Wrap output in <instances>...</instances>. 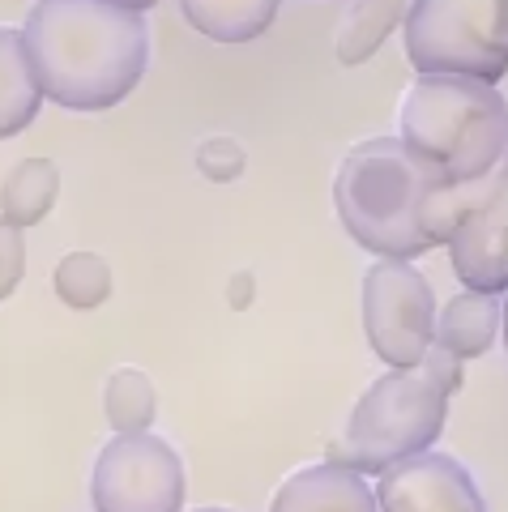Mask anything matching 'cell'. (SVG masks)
Masks as SVG:
<instances>
[{"label":"cell","mask_w":508,"mask_h":512,"mask_svg":"<svg viewBox=\"0 0 508 512\" xmlns=\"http://www.w3.org/2000/svg\"><path fill=\"white\" fill-rule=\"evenodd\" d=\"M103 410H107L111 431H120V436L150 431L154 414H158V397H154L150 376L137 372V367H120V372L107 380V389H103Z\"/></svg>","instance_id":"cell-16"},{"label":"cell","mask_w":508,"mask_h":512,"mask_svg":"<svg viewBox=\"0 0 508 512\" xmlns=\"http://www.w3.org/2000/svg\"><path fill=\"white\" fill-rule=\"evenodd\" d=\"M248 167V154L235 137H205L197 146V171L205 175L210 184H231L240 180Z\"/></svg>","instance_id":"cell-18"},{"label":"cell","mask_w":508,"mask_h":512,"mask_svg":"<svg viewBox=\"0 0 508 512\" xmlns=\"http://www.w3.org/2000/svg\"><path fill=\"white\" fill-rule=\"evenodd\" d=\"M500 338H504V350H508V291H504V325H500Z\"/></svg>","instance_id":"cell-23"},{"label":"cell","mask_w":508,"mask_h":512,"mask_svg":"<svg viewBox=\"0 0 508 512\" xmlns=\"http://www.w3.org/2000/svg\"><path fill=\"white\" fill-rule=\"evenodd\" d=\"M252 291H257V282H252V274H240L231 282V308H248Z\"/></svg>","instance_id":"cell-21"},{"label":"cell","mask_w":508,"mask_h":512,"mask_svg":"<svg viewBox=\"0 0 508 512\" xmlns=\"http://www.w3.org/2000/svg\"><path fill=\"white\" fill-rule=\"evenodd\" d=\"M449 261L466 291H508V158L483 180L479 201L466 210L462 227L449 239Z\"/></svg>","instance_id":"cell-8"},{"label":"cell","mask_w":508,"mask_h":512,"mask_svg":"<svg viewBox=\"0 0 508 512\" xmlns=\"http://www.w3.org/2000/svg\"><path fill=\"white\" fill-rule=\"evenodd\" d=\"M436 291L410 261H376L363 274V333L389 372H415L436 346Z\"/></svg>","instance_id":"cell-6"},{"label":"cell","mask_w":508,"mask_h":512,"mask_svg":"<svg viewBox=\"0 0 508 512\" xmlns=\"http://www.w3.org/2000/svg\"><path fill=\"white\" fill-rule=\"evenodd\" d=\"M39 107H43V86L35 64H30L26 35L0 26V141L18 137L39 116Z\"/></svg>","instance_id":"cell-12"},{"label":"cell","mask_w":508,"mask_h":512,"mask_svg":"<svg viewBox=\"0 0 508 512\" xmlns=\"http://www.w3.org/2000/svg\"><path fill=\"white\" fill-rule=\"evenodd\" d=\"M479 192L483 180H449L398 133L351 146L333 175V205L346 235L380 261H415L432 248H449Z\"/></svg>","instance_id":"cell-1"},{"label":"cell","mask_w":508,"mask_h":512,"mask_svg":"<svg viewBox=\"0 0 508 512\" xmlns=\"http://www.w3.org/2000/svg\"><path fill=\"white\" fill-rule=\"evenodd\" d=\"M56 197H60V167L52 158H22L0 184V214L18 231H26L56 210Z\"/></svg>","instance_id":"cell-15"},{"label":"cell","mask_w":508,"mask_h":512,"mask_svg":"<svg viewBox=\"0 0 508 512\" xmlns=\"http://www.w3.org/2000/svg\"><path fill=\"white\" fill-rule=\"evenodd\" d=\"M22 35L43 94L69 111L124 103L150 64V22L111 0H39Z\"/></svg>","instance_id":"cell-2"},{"label":"cell","mask_w":508,"mask_h":512,"mask_svg":"<svg viewBox=\"0 0 508 512\" xmlns=\"http://www.w3.org/2000/svg\"><path fill=\"white\" fill-rule=\"evenodd\" d=\"M398 137L457 184H479L508 158V99L474 77H415L398 107Z\"/></svg>","instance_id":"cell-3"},{"label":"cell","mask_w":508,"mask_h":512,"mask_svg":"<svg viewBox=\"0 0 508 512\" xmlns=\"http://www.w3.org/2000/svg\"><path fill=\"white\" fill-rule=\"evenodd\" d=\"M376 500L380 512H487L474 474L436 448L389 466L376 483Z\"/></svg>","instance_id":"cell-9"},{"label":"cell","mask_w":508,"mask_h":512,"mask_svg":"<svg viewBox=\"0 0 508 512\" xmlns=\"http://www.w3.org/2000/svg\"><path fill=\"white\" fill-rule=\"evenodd\" d=\"M406 13H410V0H355L351 13L338 26V39H333L338 64H346V69L368 64L389 43L393 30L406 26Z\"/></svg>","instance_id":"cell-14"},{"label":"cell","mask_w":508,"mask_h":512,"mask_svg":"<svg viewBox=\"0 0 508 512\" xmlns=\"http://www.w3.org/2000/svg\"><path fill=\"white\" fill-rule=\"evenodd\" d=\"M444 419H449V393L427 367L385 372L355 402L342 440L329 444L325 461L380 478L398 461L427 453L440 440Z\"/></svg>","instance_id":"cell-4"},{"label":"cell","mask_w":508,"mask_h":512,"mask_svg":"<svg viewBox=\"0 0 508 512\" xmlns=\"http://www.w3.org/2000/svg\"><path fill=\"white\" fill-rule=\"evenodd\" d=\"M26 278V239L13 222L0 214V303H5Z\"/></svg>","instance_id":"cell-19"},{"label":"cell","mask_w":508,"mask_h":512,"mask_svg":"<svg viewBox=\"0 0 508 512\" xmlns=\"http://www.w3.org/2000/svg\"><path fill=\"white\" fill-rule=\"evenodd\" d=\"M269 512H380V500L359 470L321 461V466L291 474L278 487Z\"/></svg>","instance_id":"cell-10"},{"label":"cell","mask_w":508,"mask_h":512,"mask_svg":"<svg viewBox=\"0 0 508 512\" xmlns=\"http://www.w3.org/2000/svg\"><path fill=\"white\" fill-rule=\"evenodd\" d=\"M402 43L419 77L449 73L496 86L508 73V0H410Z\"/></svg>","instance_id":"cell-5"},{"label":"cell","mask_w":508,"mask_h":512,"mask_svg":"<svg viewBox=\"0 0 508 512\" xmlns=\"http://www.w3.org/2000/svg\"><path fill=\"white\" fill-rule=\"evenodd\" d=\"M116 9H129V13H146V9H154L158 0H111Z\"/></svg>","instance_id":"cell-22"},{"label":"cell","mask_w":508,"mask_h":512,"mask_svg":"<svg viewBox=\"0 0 508 512\" xmlns=\"http://www.w3.org/2000/svg\"><path fill=\"white\" fill-rule=\"evenodd\" d=\"M184 495V461L154 431L111 436L94 461L90 500L99 512H180Z\"/></svg>","instance_id":"cell-7"},{"label":"cell","mask_w":508,"mask_h":512,"mask_svg":"<svg viewBox=\"0 0 508 512\" xmlns=\"http://www.w3.org/2000/svg\"><path fill=\"white\" fill-rule=\"evenodd\" d=\"M52 286H56V295L77 312L103 308L107 295H111V265L99 252H69V256H60Z\"/></svg>","instance_id":"cell-17"},{"label":"cell","mask_w":508,"mask_h":512,"mask_svg":"<svg viewBox=\"0 0 508 512\" xmlns=\"http://www.w3.org/2000/svg\"><path fill=\"white\" fill-rule=\"evenodd\" d=\"M423 367H427V372H432L440 384H444V393H457V389H462V384H466V367H462V359H457V355H449V350H440V346H432V350H427V359H423Z\"/></svg>","instance_id":"cell-20"},{"label":"cell","mask_w":508,"mask_h":512,"mask_svg":"<svg viewBox=\"0 0 508 512\" xmlns=\"http://www.w3.org/2000/svg\"><path fill=\"white\" fill-rule=\"evenodd\" d=\"M500 325H504V303L496 295L466 291L462 286V295H453L436 316V346L457 355L462 363L479 359L496 346Z\"/></svg>","instance_id":"cell-11"},{"label":"cell","mask_w":508,"mask_h":512,"mask_svg":"<svg viewBox=\"0 0 508 512\" xmlns=\"http://www.w3.org/2000/svg\"><path fill=\"white\" fill-rule=\"evenodd\" d=\"M197 512H231V508H197Z\"/></svg>","instance_id":"cell-24"},{"label":"cell","mask_w":508,"mask_h":512,"mask_svg":"<svg viewBox=\"0 0 508 512\" xmlns=\"http://www.w3.org/2000/svg\"><path fill=\"white\" fill-rule=\"evenodd\" d=\"M282 0H180L184 22L214 43H252L278 18Z\"/></svg>","instance_id":"cell-13"}]
</instances>
